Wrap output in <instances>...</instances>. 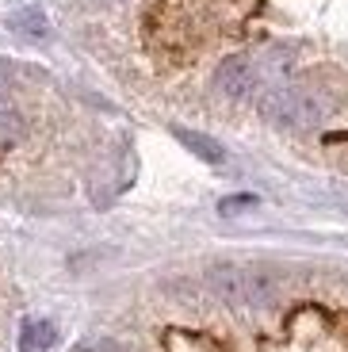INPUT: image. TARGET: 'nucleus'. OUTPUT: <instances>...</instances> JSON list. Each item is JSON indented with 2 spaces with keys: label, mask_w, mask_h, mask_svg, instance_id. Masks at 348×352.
<instances>
[{
  "label": "nucleus",
  "mask_w": 348,
  "mask_h": 352,
  "mask_svg": "<svg viewBox=\"0 0 348 352\" xmlns=\"http://www.w3.org/2000/svg\"><path fill=\"white\" fill-rule=\"evenodd\" d=\"M8 88H12V85H8V77H4V73H0V100L8 96Z\"/></svg>",
  "instance_id": "11"
},
{
  "label": "nucleus",
  "mask_w": 348,
  "mask_h": 352,
  "mask_svg": "<svg viewBox=\"0 0 348 352\" xmlns=\"http://www.w3.org/2000/svg\"><path fill=\"white\" fill-rule=\"evenodd\" d=\"M207 287L215 291L222 302L245 307V268H237V264H215L207 272Z\"/></svg>",
  "instance_id": "3"
},
{
  "label": "nucleus",
  "mask_w": 348,
  "mask_h": 352,
  "mask_svg": "<svg viewBox=\"0 0 348 352\" xmlns=\"http://www.w3.org/2000/svg\"><path fill=\"white\" fill-rule=\"evenodd\" d=\"M77 352H119V344H115L111 337H96V341H85Z\"/></svg>",
  "instance_id": "10"
},
{
  "label": "nucleus",
  "mask_w": 348,
  "mask_h": 352,
  "mask_svg": "<svg viewBox=\"0 0 348 352\" xmlns=\"http://www.w3.org/2000/svg\"><path fill=\"white\" fill-rule=\"evenodd\" d=\"M261 85V73H257V65L249 62V58H226V62L218 65V73H215V88L222 92V96H230V100H245V96H252V88Z\"/></svg>",
  "instance_id": "2"
},
{
  "label": "nucleus",
  "mask_w": 348,
  "mask_h": 352,
  "mask_svg": "<svg viewBox=\"0 0 348 352\" xmlns=\"http://www.w3.org/2000/svg\"><path fill=\"white\" fill-rule=\"evenodd\" d=\"M173 134H176V142H180V146H188V150H192L199 161H207V165H222V161H226V150H222L210 134L188 131V126H173Z\"/></svg>",
  "instance_id": "5"
},
{
  "label": "nucleus",
  "mask_w": 348,
  "mask_h": 352,
  "mask_svg": "<svg viewBox=\"0 0 348 352\" xmlns=\"http://www.w3.org/2000/svg\"><path fill=\"white\" fill-rule=\"evenodd\" d=\"M50 344H54V326H50V322L27 318L23 333H19V349H23V352H46Z\"/></svg>",
  "instance_id": "6"
},
{
  "label": "nucleus",
  "mask_w": 348,
  "mask_h": 352,
  "mask_svg": "<svg viewBox=\"0 0 348 352\" xmlns=\"http://www.w3.org/2000/svg\"><path fill=\"white\" fill-rule=\"evenodd\" d=\"M249 207H257V195H226V199L218 203L222 214H241V211H249Z\"/></svg>",
  "instance_id": "9"
},
{
  "label": "nucleus",
  "mask_w": 348,
  "mask_h": 352,
  "mask_svg": "<svg viewBox=\"0 0 348 352\" xmlns=\"http://www.w3.org/2000/svg\"><path fill=\"white\" fill-rule=\"evenodd\" d=\"M257 107H261V115L272 126H287V131H310L333 111V104L322 92L295 88V85H276L268 92H261Z\"/></svg>",
  "instance_id": "1"
},
{
  "label": "nucleus",
  "mask_w": 348,
  "mask_h": 352,
  "mask_svg": "<svg viewBox=\"0 0 348 352\" xmlns=\"http://www.w3.org/2000/svg\"><path fill=\"white\" fill-rule=\"evenodd\" d=\"M19 138H23V119L16 111H8V107H0V150L16 146Z\"/></svg>",
  "instance_id": "8"
},
{
  "label": "nucleus",
  "mask_w": 348,
  "mask_h": 352,
  "mask_svg": "<svg viewBox=\"0 0 348 352\" xmlns=\"http://www.w3.org/2000/svg\"><path fill=\"white\" fill-rule=\"evenodd\" d=\"M12 31H19V35H27V38H46L50 23H46V16L39 8H19L16 16H12Z\"/></svg>",
  "instance_id": "7"
},
{
  "label": "nucleus",
  "mask_w": 348,
  "mask_h": 352,
  "mask_svg": "<svg viewBox=\"0 0 348 352\" xmlns=\"http://www.w3.org/2000/svg\"><path fill=\"white\" fill-rule=\"evenodd\" d=\"M279 302V280L264 268H245V307H272Z\"/></svg>",
  "instance_id": "4"
}]
</instances>
